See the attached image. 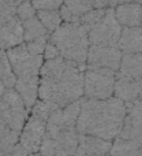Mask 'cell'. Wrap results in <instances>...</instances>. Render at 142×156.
<instances>
[{"instance_id": "cell-20", "label": "cell", "mask_w": 142, "mask_h": 156, "mask_svg": "<svg viewBox=\"0 0 142 156\" xmlns=\"http://www.w3.org/2000/svg\"><path fill=\"white\" fill-rule=\"evenodd\" d=\"M0 81L4 83L5 88H14L16 82V78L14 76L12 70H11L10 62H8V58L5 51L0 49Z\"/></svg>"}, {"instance_id": "cell-16", "label": "cell", "mask_w": 142, "mask_h": 156, "mask_svg": "<svg viewBox=\"0 0 142 156\" xmlns=\"http://www.w3.org/2000/svg\"><path fill=\"white\" fill-rule=\"evenodd\" d=\"M142 77V54L137 55H123L116 78H127V80L138 81Z\"/></svg>"}, {"instance_id": "cell-29", "label": "cell", "mask_w": 142, "mask_h": 156, "mask_svg": "<svg viewBox=\"0 0 142 156\" xmlns=\"http://www.w3.org/2000/svg\"><path fill=\"white\" fill-rule=\"evenodd\" d=\"M93 10H105L109 7V0H90Z\"/></svg>"}, {"instance_id": "cell-9", "label": "cell", "mask_w": 142, "mask_h": 156, "mask_svg": "<svg viewBox=\"0 0 142 156\" xmlns=\"http://www.w3.org/2000/svg\"><path fill=\"white\" fill-rule=\"evenodd\" d=\"M122 54L118 47H96L90 45L88 52L86 67L88 69H108L118 73L122 62Z\"/></svg>"}, {"instance_id": "cell-7", "label": "cell", "mask_w": 142, "mask_h": 156, "mask_svg": "<svg viewBox=\"0 0 142 156\" xmlns=\"http://www.w3.org/2000/svg\"><path fill=\"white\" fill-rule=\"evenodd\" d=\"M77 129L60 130V132H45L40 148L43 156H75L78 148Z\"/></svg>"}, {"instance_id": "cell-28", "label": "cell", "mask_w": 142, "mask_h": 156, "mask_svg": "<svg viewBox=\"0 0 142 156\" xmlns=\"http://www.w3.org/2000/svg\"><path fill=\"white\" fill-rule=\"evenodd\" d=\"M43 58H44V62H47V60L57 59V58H60V55H59V51H57L56 47L48 41V44H47V47H45V51H44Z\"/></svg>"}, {"instance_id": "cell-4", "label": "cell", "mask_w": 142, "mask_h": 156, "mask_svg": "<svg viewBox=\"0 0 142 156\" xmlns=\"http://www.w3.org/2000/svg\"><path fill=\"white\" fill-rule=\"evenodd\" d=\"M52 43L59 51L60 58L72 62L75 65L86 66L89 52L88 32L81 26L79 22L75 23H62V26L49 36Z\"/></svg>"}, {"instance_id": "cell-26", "label": "cell", "mask_w": 142, "mask_h": 156, "mask_svg": "<svg viewBox=\"0 0 142 156\" xmlns=\"http://www.w3.org/2000/svg\"><path fill=\"white\" fill-rule=\"evenodd\" d=\"M36 11L41 10H59L63 4L62 0H29Z\"/></svg>"}, {"instance_id": "cell-6", "label": "cell", "mask_w": 142, "mask_h": 156, "mask_svg": "<svg viewBox=\"0 0 142 156\" xmlns=\"http://www.w3.org/2000/svg\"><path fill=\"white\" fill-rule=\"evenodd\" d=\"M122 29L123 27L115 18L113 8H107L102 18L88 30L89 44L96 47H118Z\"/></svg>"}, {"instance_id": "cell-10", "label": "cell", "mask_w": 142, "mask_h": 156, "mask_svg": "<svg viewBox=\"0 0 142 156\" xmlns=\"http://www.w3.org/2000/svg\"><path fill=\"white\" fill-rule=\"evenodd\" d=\"M119 137L142 148V97L126 104V118Z\"/></svg>"}, {"instance_id": "cell-25", "label": "cell", "mask_w": 142, "mask_h": 156, "mask_svg": "<svg viewBox=\"0 0 142 156\" xmlns=\"http://www.w3.org/2000/svg\"><path fill=\"white\" fill-rule=\"evenodd\" d=\"M48 41H49V37H43V38H38V40L30 41V43H25V44H26L27 51H29L32 55H36V56H43Z\"/></svg>"}, {"instance_id": "cell-13", "label": "cell", "mask_w": 142, "mask_h": 156, "mask_svg": "<svg viewBox=\"0 0 142 156\" xmlns=\"http://www.w3.org/2000/svg\"><path fill=\"white\" fill-rule=\"evenodd\" d=\"M115 18L122 27L142 26V5L135 3H126L113 7Z\"/></svg>"}, {"instance_id": "cell-32", "label": "cell", "mask_w": 142, "mask_h": 156, "mask_svg": "<svg viewBox=\"0 0 142 156\" xmlns=\"http://www.w3.org/2000/svg\"><path fill=\"white\" fill-rule=\"evenodd\" d=\"M138 83H140V86H141V89H142V77L138 80Z\"/></svg>"}, {"instance_id": "cell-14", "label": "cell", "mask_w": 142, "mask_h": 156, "mask_svg": "<svg viewBox=\"0 0 142 156\" xmlns=\"http://www.w3.org/2000/svg\"><path fill=\"white\" fill-rule=\"evenodd\" d=\"M118 48L123 55L142 54V26L123 27Z\"/></svg>"}, {"instance_id": "cell-21", "label": "cell", "mask_w": 142, "mask_h": 156, "mask_svg": "<svg viewBox=\"0 0 142 156\" xmlns=\"http://www.w3.org/2000/svg\"><path fill=\"white\" fill-rule=\"evenodd\" d=\"M57 105L55 104H51V103H47V101H43V100H37L36 104L33 105V108L30 110V115L36 116V118L41 119V121L47 122L51 116V114L54 112L55 110H57Z\"/></svg>"}, {"instance_id": "cell-8", "label": "cell", "mask_w": 142, "mask_h": 156, "mask_svg": "<svg viewBox=\"0 0 142 156\" xmlns=\"http://www.w3.org/2000/svg\"><path fill=\"white\" fill-rule=\"evenodd\" d=\"M47 132V122L29 115L27 121L25 122L21 133H19L18 144L27 152L29 155L40 152L41 144L45 137Z\"/></svg>"}, {"instance_id": "cell-15", "label": "cell", "mask_w": 142, "mask_h": 156, "mask_svg": "<svg viewBox=\"0 0 142 156\" xmlns=\"http://www.w3.org/2000/svg\"><path fill=\"white\" fill-rule=\"evenodd\" d=\"M113 97L122 100L124 104L135 101L142 97V89L138 81L127 80V78H116Z\"/></svg>"}, {"instance_id": "cell-33", "label": "cell", "mask_w": 142, "mask_h": 156, "mask_svg": "<svg viewBox=\"0 0 142 156\" xmlns=\"http://www.w3.org/2000/svg\"><path fill=\"white\" fill-rule=\"evenodd\" d=\"M29 156H43L40 154V152H37V154H33V155H29Z\"/></svg>"}, {"instance_id": "cell-3", "label": "cell", "mask_w": 142, "mask_h": 156, "mask_svg": "<svg viewBox=\"0 0 142 156\" xmlns=\"http://www.w3.org/2000/svg\"><path fill=\"white\" fill-rule=\"evenodd\" d=\"M11 70L16 78L15 90L25 103L26 110L30 112L33 105L38 100L40 70L44 65L43 56L32 55L26 48V44H21L5 51Z\"/></svg>"}, {"instance_id": "cell-1", "label": "cell", "mask_w": 142, "mask_h": 156, "mask_svg": "<svg viewBox=\"0 0 142 156\" xmlns=\"http://www.w3.org/2000/svg\"><path fill=\"white\" fill-rule=\"evenodd\" d=\"M86 66L57 58L44 62L40 70L38 100L51 103L59 108L67 107L83 96V74Z\"/></svg>"}, {"instance_id": "cell-19", "label": "cell", "mask_w": 142, "mask_h": 156, "mask_svg": "<svg viewBox=\"0 0 142 156\" xmlns=\"http://www.w3.org/2000/svg\"><path fill=\"white\" fill-rule=\"evenodd\" d=\"M37 18L40 19V22L47 29V32H48L49 36H51L54 32H56L63 23L62 18H60L59 10H41V11H37Z\"/></svg>"}, {"instance_id": "cell-17", "label": "cell", "mask_w": 142, "mask_h": 156, "mask_svg": "<svg viewBox=\"0 0 142 156\" xmlns=\"http://www.w3.org/2000/svg\"><path fill=\"white\" fill-rule=\"evenodd\" d=\"M22 27H23V41L25 43H30V41L38 40L43 37H49L47 29L43 26V23L40 22V19L37 18V15L33 16L30 19L21 22Z\"/></svg>"}, {"instance_id": "cell-11", "label": "cell", "mask_w": 142, "mask_h": 156, "mask_svg": "<svg viewBox=\"0 0 142 156\" xmlns=\"http://www.w3.org/2000/svg\"><path fill=\"white\" fill-rule=\"evenodd\" d=\"M81 112V100L71 103L67 107L57 108L51 114L47 121V132L77 129V121Z\"/></svg>"}, {"instance_id": "cell-12", "label": "cell", "mask_w": 142, "mask_h": 156, "mask_svg": "<svg viewBox=\"0 0 142 156\" xmlns=\"http://www.w3.org/2000/svg\"><path fill=\"white\" fill-rule=\"evenodd\" d=\"M112 141H105L102 138L93 136L79 134L78 138V148L75 156H96V155H108L109 154Z\"/></svg>"}, {"instance_id": "cell-23", "label": "cell", "mask_w": 142, "mask_h": 156, "mask_svg": "<svg viewBox=\"0 0 142 156\" xmlns=\"http://www.w3.org/2000/svg\"><path fill=\"white\" fill-rule=\"evenodd\" d=\"M105 10H107V8H105ZM105 10H90L89 12H86L85 15H82L79 18L81 26L88 32L90 27H93L94 25L102 18V15L105 14Z\"/></svg>"}, {"instance_id": "cell-2", "label": "cell", "mask_w": 142, "mask_h": 156, "mask_svg": "<svg viewBox=\"0 0 142 156\" xmlns=\"http://www.w3.org/2000/svg\"><path fill=\"white\" fill-rule=\"evenodd\" d=\"M126 118V104L116 97L108 100L81 99V112L77 121L78 134L93 136L105 141L119 137Z\"/></svg>"}, {"instance_id": "cell-22", "label": "cell", "mask_w": 142, "mask_h": 156, "mask_svg": "<svg viewBox=\"0 0 142 156\" xmlns=\"http://www.w3.org/2000/svg\"><path fill=\"white\" fill-rule=\"evenodd\" d=\"M62 3L72 14H75L78 18H81L86 12L93 10V7L90 4V0H62Z\"/></svg>"}, {"instance_id": "cell-30", "label": "cell", "mask_w": 142, "mask_h": 156, "mask_svg": "<svg viewBox=\"0 0 142 156\" xmlns=\"http://www.w3.org/2000/svg\"><path fill=\"white\" fill-rule=\"evenodd\" d=\"M126 3H135L142 5V0H109V7H116L119 4H126Z\"/></svg>"}, {"instance_id": "cell-18", "label": "cell", "mask_w": 142, "mask_h": 156, "mask_svg": "<svg viewBox=\"0 0 142 156\" xmlns=\"http://www.w3.org/2000/svg\"><path fill=\"white\" fill-rule=\"evenodd\" d=\"M140 149L141 148L137 144L131 143L129 140H124V138L116 137L112 141L108 156H137Z\"/></svg>"}, {"instance_id": "cell-5", "label": "cell", "mask_w": 142, "mask_h": 156, "mask_svg": "<svg viewBox=\"0 0 142 156\" xmlns=\"http://www.w3.org/2000/svg\"><path fill=\"white\" fill-rule=\"evenodd\" d=\"M116 73L108 69H88L83 74V96L90 100H108L113 97Z\"/></svg>"}, {"instance_id": "cell-31", "label": "cell", "mask_w": 142, "mask_h": 156, "mask_svg": "<svg viewBox=\"0 0 142 156\" xmlns=\"http://www.w3.org/2000/svg\"><path fill=\"white\" fill-rule=\"evenodd\" d=\"M11 156H29V154H27L19 144H16V145L14 147L12 152H11Z\"/></svg>"}, {"instance_id": "cell-27", "label": "cell", "mask_w": 142, "mask_h": 156, "mask_svg": "<svg viewBox=\"0 0 142 156\" xmlns=\"http://www.w3.org/2000/svg\"><path fill=\"white\" fill-rule=\"evenodd\" d=\"M59 14H60V18H62L63 23H75V22H79V18H78L75 14H72L71 11L63 4L60 5V8H59Z\"/></svg>"}, {"instance_id": "cell-34", "label": "cell", "mask_w": 142, "mask_h": 156, "mask_svg": "<svg viewBox=\"0 0 142 156\" xmlns=\"http://www.w3.org/2000/svg\"><path fill=\"white\" fill-rule=\"evenodd\" d=\"M96 156H108V155H96Z\"/></svg>"}, {"instance_id": "cell-24", "label": "cell", "mask_w": 142, "mask_h": 156, "mask_svg": "<svg viewBox=\"0 0 142 156\" xmlns=\"http://www.w3.org/2000/svg\"><path fill=\"white\" fill-rule=\"evenodd\" d=\"M15 15L19 21L23 22V21H26V19H30V18H33V16H36L37 15V11L34 10V7L32 5V3H30L29 0H25V2H22L21 4L15 8Z\"/></svg>"}]
</instances>
